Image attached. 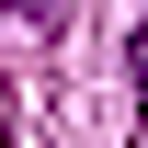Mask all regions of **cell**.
Returning a JSON list of instances; mask_svg holds the SVG:
<instances>
[{
    "label": "cell",
    "mask_w": 148,
    "mask_h": 148,
    "mask_svg": "<svg viewBox=\"0 0 148 148\" xmlns=\"http://www.w3.org/2000/svg\"><path fill=\"white\" fill-rule=\"evenodd\" d=\"M137 91H148V46H137Z\"/></svg>",
    "instance_id": "cell-1"
}]
</instances>
